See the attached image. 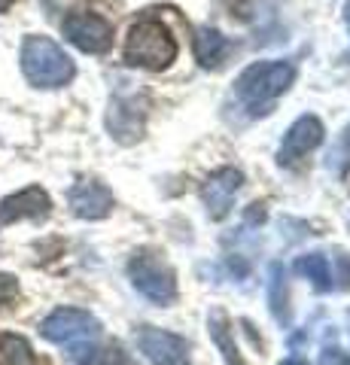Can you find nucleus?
<instances>
[{
  "instance_id": "1",
  "label": "nucleus",
  "mask_w": 350,
  "mask_h": 365,
  "mask_svg": "<svg viewBox=\"0 0 350 365\" xmlns=\"http://www.w3.org/2000/svg\"><path fill=\"white\" fill-rule=\"evenodd\" d=\"M40 335L52 341V344L67 347L71 359H76V362H83V365L98 362L101 350L95 341L101 335V326L88 311H80V307H58V311H52L40 323Z\"/></svg>"
},
{
  "instance_id": "2",
  "label": "nucleus",
  "mask_w": 350,
  "mask_h": 365,
  "mask_svg": "<svg viewBox=\"0 0 350 365\" xmlns=\"http://www.w3.org/2000/svg\"><path fill=\"white\" fill-rule=\"evenodd\" d=\"M292 79H296V67L289 61H256L238 76L235 95L250 116H265L274 101L292 86Z\"/></svg>"
},
{
  "instance_id": "3",
  "label": "nucleus",
  "mask_w": 350,
  "mask_h": 365,
  "mask_svg": "<svg viewBox=\"0 0 350 365\" xmlns=\"http://www.w3.org/2000/svg\"><path fill=\"white\" fill-rule=\"evenodd\" d=\"M21 73L37 88H61L73 79L76 67L58 43L49 37H28L21 43Z\"/></svg>"
},
{
  "instance_id": "4",
  "label": "nucleus",
  "mask_w": 350,
  "mask_h": 365,
  "mask_svg": "<svg viewBox=\"0 0 350 365\" xmlns=\"http://www.w3.org/2000/svg\"><path fill=\"white\" fill-rule=\"evenodd\" d=\"M177 58V40L162 21L143 19L131 25L125 40V61L143 71H165Z\"/></svg>"
},
{
  "instance_id": "5",
  "label": "nucleus",
  "mask_w": 350,
  "mask_h": 365,
  "mask_svg": "<svg viewBox=\"0 0 350 365\" xmlns=\"http://www.w3.org/2000/svg\"><path fill=\"white\" fill-rule=\"evenodd\" d=\"M128 277L134 283L143 299H150L153 304H174L177 302V277H174V268L168 262L153 253V250H138L128 262Z\"/></svg>"
},
{
  "instance_id": "6",
  "label": "nucleus",
  "mask_w": 350,
  "mask_h": 365,
  "mask_svg": "<svg viewBox=\"0 0 350 365\" xmlns=\"http://www.w3.org/2000/svg\"><path fill=\"white\" fill-rule=\"evenodd\" d=\"M61 31L76 49L88 55H101L113 46V25L95 13H86V9H76V13L67 16L61 21Z\"/></svg>"
},
{
  "instance_id": "7",
  "label": "nucleus",
  "mask_w": 350,
  "mask_h": 365,
  "mask_svg": "<svg viewBox=\"0 0 350 365\" xmlns=\"http://www.w3.org/2000/svg\"><path fill=\"white\" fill-rule=\"evenodd\" d=\"M138 347L153 365H186L189 362V344L186 338L155 326H143L138 332Z\"/></svg>"
},
{
  "instance_id": "8",
  "label": "nucleus",
  "mask_w": 350,
  "mask_h": 365,
  "mask_svg": "<svg viewBox=\"0 0 350 365\" xmlns=\"http://www.w3.org/2000/svg\"><path fill=\"white\" fill-rule=\"evenodd\" d=\"M320 140H323V122L317 116H299L296 122L289 125L284 143H280L277 162L284 165V168L296 165L299 158H304L311 150H317Z\"/></svg>"
},
{
  "instance_id": "9",
  "label": "nucleus",
  "mask_w": 350,
  "mask_h": 365,
  "mask_svg": "<svg viewBox=\"0 0 350 365\" xmlns=\"http://www.w3.org/2000/svg\"><path fill=\"white\" fill-rule=\"evenodd\" d=\"M241 186H244V174L235 168H220L205 180V186H201V201H205L210 220H222V216L229 213Z\"/></svg>"
},
{
  "instance_id": "10",
  "label": "nucleus",
  "mask_w": 350,
  "mask_h": 365,
  "mask_svg": "<svg viewBox=\"0 0 350 365\" xmlns=\"http://www.w3.org/2000/svg\"><path fill=\"white\" fill-rule=\"evenodd\" d=\"M49 210H52V201L40 186L21 189L16 195L0 201V228L13 225L19 220H46Z\"/></svg>"
},
{
  "instance_id": "11",
  "label": "nucleus",
  "mask_w": 350,
  "mask_h": 365,
  "mask_svg": "<svg viewBox=\"0 0 350 365\" xmlns=\"http://www.w3.org/2000/svg\"><path fill=\"white\" fill-rule=\"evenodd\" d=\"M143 119H146L143 101L138 104V98H113L107 113V128L119 143H134L143 134Z\"/></svg>"
},
{
  "instance_id": "12",
  "label": "nucleus",
  "mask_w": 350,
  "mask_h": 365,
  "mask_svg": "<svg viewBox=\"0 0 350 365\" xmlns=\"http://www.w3.org/2000/svg\"><path fill=\"white\" fill-rule=\"evenodd\" d=\"M71 210L80 216V220H104L113 210V192L107 186H101L95 180H83L71 189Z\"/></svg>"
},
{
  "instance_id": "13",
  "label": "nucleus",
  "mask_w": 350,
  "mask_h": 365,
  "mask_svg": "<svg viewBox=\"0 0 350 365\" xmlns=\"http://www.w3.org/2000/svg\"><path fill=\"white\" fill-rule=\"evenodd\" d=\"M192 49H195V58L201 67H220L232 52L229 37H222L217 28H198L195 40H192Z\"/></svg>"
},
{
  "instance_id": "14",
  "label": "nucleus",
  "mask_w": 350,
  "mask_h": 365,
  "mask_svg": "<svg viewBox=\"0 0 350 365\" xmlns=\"http://www.w3.org/2000/svg\"><path fill=\"white\" fill-rule=\"evenodd\" d=\"M296 274H302V277H308V280L314 283V289H317V292H329V289H332V280H335L329 259H326L323 253L299 256V262H296Z\"/></svg>"
},
{
  "instance_id": "15",
  "label": "nucleus",
  "mask_w": 350,
  "mask_h": 365,
  "mask_svg": "<svg viewBox=\"0 0 350 365\" xmlns=\"http://www.w3.org/2000/svg\"><path fill=\"white\" fill-rule=\"evenodd\" d=\"M207 326H210V338H213V344L220 347L225 365H247V362L241 359L238 347H235V341H232L229 317H225L222 311H213V314H210V319H207Z\"/></svg>"
},
{
  "instance_id": "16",
  "label": "nucleus",
  "mask_w": 350,
  "mask_h": 365,
  "mask_svg": "<svg viewBox=\"0 0 350 365\" xmlns=\"http://www.w3.org/2000/svg\"><path fill=\"white\" fill-rule=\"evenodd\" d=\"M0 365H43L21 335H0Z\"/></svg>"
},
{
  "instance_id": "17",
  "label": "nucleus",
  "mask_w": 350,
  "mask_h": 365,
  "mask_svg": "<svg viewBox=\"0 0 350 365\" xmlns=\"http://www.w3.org/2000/svg\"><path fill=\"white\" fill-rule=\"evenodd\" d=\"M271 311H274L277 323H287L289 311H287V287H284V268L271 265Z\"/></svg>"
},
{
  "instance_id": "18",
  "label": "nucleus",
  "mask_w": 350,
  "mask_h": 365,
  "mask_svg": "<svg viewBox=\"0 0 350 365\" xmlns=\"http://www.w3.org/2000/svg\"><path fill=\"white\" fill-rule=\"evenodd\" d=\"M320 365H350V353L341 347H329L326 344L320 353Z\"/></svg>"
},
{
  "instance_id": "19",
  "label": "nucleus",
  "mask_w": 350,
  "mask_h": 365,
  "mask_svg": "<svg viewBox=\"0 0 350 365\" xmlns=\"http://www.w3.org/2000/svg\"><path fill=\"white\" fill-rule=\"evenodd\" d=\"M19 295V283H16V277L13 274H0V307L4 304H9Z\"/></svg>"
},
{
  "instance_id": "20",
  "label": "nucleus",
  "mask_w": 350,
  "mask_h": 365,
  "mask_svg": "<svg viewBox=\"0 0 350 365\" xmlns=\"http://www.w3.org/2000/svg\"><path fill=\"white\" fill-rule=\"evenodd\" d=\"M344 174L350 177V125H347V131H344Z\"/></svg>"
},
{
  "instance_id": "21",
  "label": "nucleus",
  "mask_w": 350,
  "mask_h": 365,
  "mask_svg": "<svg viewBox=\"0 0 350 365\" xmlns=\"http://www.w3.org/2000/svg\"><path fill=\"white\" fill-rule=\"evenodd\" d=\"M280 365H308V362H304V359H299V356H292V359H284Z\"/></svg>"
},
{
  "instance_id": "22",
  "label": "nucleus",
  "mask_w": 350,
  "mask_h": 365,
  "mask_svg": "<svg viewBox=\"0 0 350 365\" xmlns=\"http://www.w3.org/2000/svg\"><path fill=\"white\" fill-rule=\"evenodd\" d=\"M9 6H13V0H0V13H6Z\"/></svg>"
},
{
  "instance_id": "23",
  "label": "nucleus",
  "mask_w": 350,
  "mask_h": 365,
  "mask_svg": "<svg viewBox=\"0 0 350 365\" xmlns=\"http://www.w3.org/2000/svg\"><path fill=\"white\" fill-rule=\"evenodd\" d=\"M344 21H347V28H350V4H347V9H344Z\"/></svg>"
}]
</instances>
